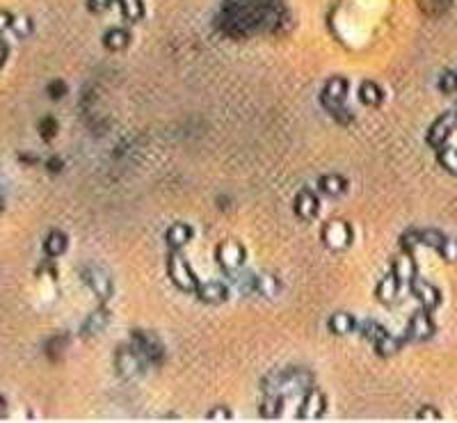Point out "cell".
Segmentation results:
<instances>
[{
  "instance_id": "obj_16",
  "label": "cell",
  "mask_w": 457,
  "mask_h": 423,
  "mask_svg": "<svg viewBox=\"0 0 457 423\" xmlns=\"http://www.w3.org/2000/svg\"><path fill=\"white\" fill-rule=\"evenodd\" d=\"M318 209H320L318 197L313 195L311 190H299L297 192V197H295V215H297L299 220H304V222L313 220L318 215Z\"/></svg>"
},
{
  "instance_id": "obj_7",
  "label": "cell",
  "mask_w": 457,
  "mask_h": 423,
  "mask_svg": "<svg viewBox=\"0 0 457 423\" xmlns=\"http://www.w3.org/2000/svg\"><path fill=\"white\" fill-rule=\"evenodd\" d=\"M455 128H457V110L444 112L430 126V131H427V145L434 147V149H441L448 142V138L453 135Z\"/></svg>"
},
{
  "instance_id": "obj_23",
  "label": "cell",
  "mask_w": 457,
  "mask_h": 423,
  "mask_svg": "<svg viewBox=\"0 0 457 423\" xmlns=\"http://www.w3.org/2000/svg\"><path fill=\"white\" fill-rule=\"evenodd\" d=\"M359 99L363 105H370V107H377L382 103V90L377 87L373 81H363L361 87H359Z\"/></svg>"
},
{
  "instance_id": "obj_14",
  "label": "cell",
  "mask_w": 457,
  "mask_h": 423,
  "mask_svg": "<svg viewBox=\"0 0 457 423\" xmlns=\"http://www.w3.org/2000/svg\"><path fill=\"white\" fill-rule=\"evenodd\" d=\"M391 272H394V277L403 284H412V279L416 277V261H414V254L403 249L396 259H394V265H391Z\"/></svg>"
},
{
  "instance_id": "obj_10",
  "label": "cell",
  "mask_w": 457,
  "mask_h": 423,
  "mask_svg": "<svg viewBox=\"0 0 457 423\" xmlns=\"http://www.w3.org/2000/svg\"><path fill=\"white\" fill-rule=\"evenodd\" d=\"M133 348L145 357L147 364H158L162 360V346L158 336L147 334V332H135L133 334Z\"/></svg>"
},
{
  "instance_id": "obj_41",
  "label": "cell",
  "mask_w": 457,
  "mask_h": 423,
  "mask_svg": "<svg viewBox=\"0 0 457 423\" xmlns=\"http://www.w3.org/2000/svg\"><path fill=\"white\" fill-rule=\"evenodd\" d=\"M51 92H53V96L57 99V96H62V94H64V92H67V87H64V85H62V83H55V85H53V87H51Z\"/></svg>"
},
{
  "instance_id": "obj_1",
  "label": "cell",
  "mask_w": 457,
  "mask_h": 423,
  "mask_svg": "<svg viewBox=\"0 0 457 423\" xmlns=\"http://www.w3.org/2000/svg\"><path fill=\"white\" fill-rule=\"evenodd\" d=\"M279 17L277 7H270L268 3L259 0H240L224 10V25L228 34H245L256 28H266L268 23H275Z\"/></svg>"
},
{
  "instance_id": "obj_32",
  "label": "cell",
  "mask_w": 457,
  "mask_h": 423,
  "mask_svg": "<svg viewBox=\"0 0 457 423\" xmlns=\"http://www.w3.org/2000/svg\"><path fill=\"white\" fill-rule=\"evenodd\" d=\"M359 329H361V334H363V339H368V341H375V339H380V336L387 332L380 322H375V320H366V322H361L359 325Z\"/></svg>"
},
{
  "instance_id": "obj_13",
  "label": "cell",
  "mask_w": 457,
  "mask_h": 423,
  "mask_svg": "<svg viewBox=\"0 0 457 423\" xmlns=\"http://www.w3.org/2000/svg\"><path fill=\"white\" fill-rule=\"evenodd\" d=\"M83 277L98 300H103L105 302V300L112 296V282H110L108 272H103L101 268H96V265H89V268L83 270Z\"/></svg>"
},
{
  "instance_id": "obj_26",
  "label": "cell",
  "mask_w": 457,
  "mask_h": 423,
  "mask_svg": "<svg viewBox=\"0 0 457 423\" xmlns=\"http://www.w3.org/2000/svg\"><path fill=\"white\" fill-rule=\"evenodd\" d=\"M44 249L48 256H60L67 252V236L62 231H51L46 236V243H44Z\"/></svg>"
},
{
  "instance_id": "obj_3",
  "label": "cell",
  "mask_w": 457,
  "mask_h": 423,
  "mask_svg": "<svg viewBox=\"0 0 457 423\" xmlns=\"http://www.w3.org/2000/svg\"><path fill=\"white\" fill-rule=\"evenodd\" d=\"M167 275L171 279V284H174L178 291H183V293H195L197 291L199 279H197L195 272H192L188 261H185L178 252L169 254V259H167Z\"/></svg>"
},
{
  "instance_id": "obj_20",
  "label": "cell",
  "mask_w": 457,
  "mask_h": 423,
  "mask_svg": "<svg viewBox=\"0 0 457 423\" xmlns=\"http://www.w3.org/2000/svg\"><path fill=\"white\" fill-rule=\"evenodd\" d=\"M354 327H357V320L352 313H348V311H337L330 318V332L334 336H346L350 332H354Z\"/></svg>"
},
{
  "instance_id": "obj_43",
  "label": "cell",
  "mask_w": 457,
  "mask_h": 423,
  "mask_svg": "<svg viewBox=\"0 0 457 423\" xmlns=\"http://www.w3.org/2000/svg\"><path fill=\"white\" fill-rule=\"evenodd\" d=\"M3 410H5V403H3V398H0V412H3Z\"/></svg>"
},
{
  "instance_id": "obj_22",
  "label": "cell",
  "mask_w": 457,
  "mask_h": 423,
  "mask_svg": "<svg viewBox=\"0 0 457 423\" xmlns=\"http://www.w3.org/2000/svg\"><path fill=\"white\" fill-rule=\"evenodd\" d=\"M128 41H131V34L126 30H121V28H110V30L103 34V44L105 48H110V51H121V48L128 46Z\"/></svg>"
},
{
  "instance_id": "obj_44",
  "label": "cell",
  "mask_w": 457,
  "mask_h": 423,
  "mask_svg": "<svg viewBox=\"0 0 457 423\" xmlns=\"http://www.w3.org/2000/svg\"><path fill=\"white\" fill-rule=\"evenodd\" d=\"M0 209H3V199H0Z\"/></svg>"
},
{
  "instance_id": "obj_35",
  "label": "cell",
  "mask_w": 457,
  "mask_h": 423,
  "mask_svg": "<svg viewBox=\"0 0 457 423\" xmlns=\"http://www.w3.org/2000/svg\"><path fill=\"white\" fill-rule=\"evenodd\" d=\"M421 421H441V414L434 410V407H421V412L416 414Z\"/></svg>"
},
{
  "instance_id": "obj_36",
  "label": "cell",
  "mask_w": 457,
  "mask_h": 423,
  "mask_svg": "<svg viewBox=\"0 0 457 423\" xmlns=\"http://www.w3.org/2000/svg\"><path fill=\"white\" fill-rule=\"evenodd\" d=\"M110 5H112V0H87L89 12H94V14H101L105 10H110Z\"/></svg>"
},
{
  "instance_id": "obj_38",
  "label": "cell",
  "mask_w": 457,
  "mask_h": 423,
  "mask_svg": "<svg viewBox=\"0 0 457 423\" xmlns=\"http://www.w3.org/2000/svg\"><path fill=\"white\" fill-rule=\"evenodd\" d=\"M14 30H17L19 34H25L28 30H30V21L28 19H19V21H12Z\"/></svg>"
},
{
  "instance_id": "obj_2",
  "label": "cell",
  "mask_w": 457,
  "mask_h": 423,
  "mask_svg": "<svg viewBox=\"0 0 457 423\" xmlns=\"http://www.w3.org/2000/svg\"><path fill=\"white\" fill-rule=\"evenodd\" d=\"M266 393H277V396H290V393H304L311 389V373L309 371H286L273 373L266 378Z\"/></svg>"
},
{
  "instance_id": "obj_27",
  "label": "cell",
  "mask_w": 457,
  "mask_h": 423,
  "mask_svg": "<svg viewBox=\"0 0 457 423\" xmlns=\"http://www.w3.org/2000/svg\"><path fill=\"white\" fill-rule=\"evenodd\" d=\"M108 311L105 309H96L92 316L87 318V322H85V332L87 334H101L105 327H108Z\"/></svg>"
},
{
  "instance_id": "obj_12",
  "label": "cell",
  "mask_w": 457,
  "mask_h": 423,
  "mask_svg": "<svg viewBox=\"0 0 457 423\" xmlns=\"http://www.w3.org/2000/svg\"><path fill=\"white\" fill-rule=\"evenodd\" d=\"M327 410V398L323 391L318 389H306L304 398H302V405H299V412L297 417L299 419H306V421H313V419H320Z\"/></svg>"
},
{
  "instance_id": "obj_25",
  "label": "cell",
  "mask_w": 457,
  "mask_h": 423,
  "mask_svg": "<svg viewBox=\"0 0 457 423\" xmlns=\"http://www.w3.org/2000/svg\"><path fill=\"white\" fill-rule=\"evenodd\" d=\"M117 3H119L121 14H124V19L131 21V23L145 17V3H142V0H117Z\"/></svg>"
},
{
  "instance_id": "obj_11",
  "label": "cell",
  "mask_w": 457,
  "mask_h": 423,
  "mask_svg": "<svg viewBox=\"0 0 457 423\" xmlns=\"http://www.w3.org/2000/svg\"><path fill=\"white\" fill-rule=\"evenodd\" d=\"M147 367H149V364L145 362V357H142L133 346L121 348L119 353H117V371H119V375L133 378V375H138V373L145 371Z\"/></svg>"
},
{
  "instance_id": "obj_5",
  "label": "cell",
  "mask_w": 457,
  "mask_h": 423,
  "mask_svg": "<svg viewBox=\"0 0 457 423\" xmlns=\"http://www.w3.org/2000/svg\"><path fill=\"white\" fill-rule=\"evenodd\" d=\"M323 243L334 252H341L352 243V227L346 220H330L323 229Z\"/></svg>"
},
{
  "instance_id": "obj_28",
  "label": "cell",
  "mask_w": 457,
  "mask_h": 423,
  "mask_svg": "<svg viewBox=\"0 0 457 423\" xmlns=\"http://www.w3.org/2000/svg\"><path fill=\"white\" fill-rule=\"evenodd\" d=\"M256 291L266 298H275L279 293V282H277L275 275H261L256 277Z\"/></svg>"
},
{
  "instance_id": "obj_18",
  "label": "cell",
  "mask_w": 457,
  "mask_h": 423,
  "mask_svg": "<svg viewBox=\"0 0 457 423\" xmlns=\"http://www.w3.org/2000/svg\"><path fill=\"white\" fill-rule=\"evenodd\" d=\"M190 238H192V229L185 225V222H174V225H171L165 231V243L171 249L188 245Z\"/></svg>"
},
{
  "instance_id": "obj_42",
  "label": "cell",
  "mask_w": 457,
  "mask_h": 423,
  "mask_svg": "<svg viewBox=\"0 0 457 423\" xmlns=\"http://www.w3.org/2000/svg\"><path fill=\"white\" fill-rule=\"evenodd\" d=\"M5 55H7V51H5V46L0 44V67H3V62H5Z\"/></svg>"
},
{
  "instance_id": "obj_39",
  "label": "cell",
  "mask_w": 457,
  "mask_h": 423,
  "mask_svg": "<svg viewBox=\"0 0 457 423\" xmlns=\"http://www.w3.org/2000/svg\"><path fill=\"white\" fill-rule=\"evenodd\" d=\"M12 21H14V19L10 17V14H7V12H0V32L7 30V28L12 25Z\"/></svg>"
},
{
  "instance_id": "obj_8",
  "label": "cell",
  "mask_w": 457,
  "mask_h": 423,
  "mask_svg": "<svg viewBox=\"0 0 457 423\" xmlns=\"http://www.w3.org/2000/svg\"><path fill=\"white\" fill-rule=\"evenodd\" d=\"M410 289H412V293H414V298H416L418 302H421V309H425V311L432 313V311L441 305V293H439V289H437L434 284L425 282V279L414 277L412 284H410Z\"/></svg>"
},
{
  "instance_id": "obj_21",
  "label": "cell",
  "mask_w": 457,
  "mask_h": 423,
  "mask_svg": "<svg viewBox=\"0 0 457 423\" xmlns=\"http://www.w3.org/2000/svg\"><path fill=\"white\" fill-rule=\"evenodd\" d=\"M346 188H348L346 178L339 176V174H325L323 178H320V190H323L325 195H330V197L343 195V192H346Z\"/></svg>"
},
{
  "instance_id": "obj_29",
  "label": "cell",
  "mask_w": 457,
  "mask_h": 423,
  "mask_svg": "<svg viewBox=\"0 0 457 423\" xmlns=\"http://www.w3.org/2000/svg\"><path fill=\"white\" fill-rule=\"evenodd\" d=\"M437 161H439V165H441V167H444L446 172H451V174L457 176V149L441 147L439 154H437Z\"/></svg>"
},
{
  "instance_id": "obj_9",
  "label": "cell",
  "mask_w": 457,
  "mask_h": 423,
  "mask_svg": "<svg viewBox=\"0 0 457 423\" xmlns=\"http://www.w3.org/2000/svg\"><path fill=\"white\" fill-rule=\"evenodd\" d=\"M437 327H434V320L430 316V311L418 309L416 313H412L410 325H407V339L410 341H427L432 339Z\"/></svg>"
},
{
  "instance_id": "obj_6",
  "label": "cell",
  "mask_w": 457,
  "mask_h": 423,
  "mask_svg": "<svg viewBox=\"0 0 457 423\" xmlns=\"http://www.w3.org/2000/svg\"><path fill=\"white\" fill-rule=\"evenodd\" d=\"M215 259L222 270L238 272L245 263V247L238 240H222L215 249Z\"/></svg>"
},
{
  "instance_id": "obj_17",
  "label": "cell",
  "mask_w": 457,
  "mask_h": 423,
  "mask_svg": "<svg viewBox=\"0 0 457 423\" xmlns=\"http://www.w3.org/2000/svg\"><path fill=\"white\" fill-rule=\"evenodd\" d=\"M398 293H400V282L394 277V272L384 275V277L380 279V284H377V289H375V296H377V300H380L382 305L396 302Z\"/></svg>"
},
{
  "instance_id": "obj_30",
  "label": "cell",
  "mask_w": 457,
  "mask_h": 423,
  "mask_svg": "<svg viewBox=\"0 0 457 423\" xmlns=\"http://www.w3.org/2000/svg\"><path fill=\"white\" fill-rule=\"evenodd\" d=\"M418 234H421V245L432 247V249H439L441 243H444V238H446V236L437 231V229H421Z\"/></svg>"
},
{
  "instance_id": "obj_4",
  "label": "cell",
  "mask_w": 457,
  "mask_h": 423,
  "mask_svg": "<svg viewBox=\"0 0 457 423\" xmlns=\"http://www.w3.org/2000/svg\"><path fill=\"white\" fill-rule=\"evenodd\" d=\"M346 94H348V81L346 78H330L327 81V85H325V90H323V105H325V110L330 112V114H334L337 119H341V117H350V112H346L343 110V103H346Z\"/></svg>"
},
{
  "instance_id": "obj_40",
  "label": "cell",
  "mask_w": 457,
  "mask_h": 423,
  "mask_svg": "<svg viewBox=\"0 0 457 423\" xmlns=\"http://www.w3.org/2000/svg\"><path fill=\"white\" fill-rule=\"evenodd\" d=\"M53 133H55V121L53 119L44 121V138H53Z\"/></svg>"
},
{
  "instance_id": "obj_31",
  "label": "cell",
  "mask_w": 457,
  "mask_h": 423,
  "mask_svg": "<svg viewBox=\"0 0 457 423\" xmlns=\"http://www.w3.org/2000/svg\"><path fill=\"white\" fill-rule=\"evenodd\" d=\"M437 252L441 254V259L446 263H457V238H444Z\"/></svg>"
},
{
  "instance_id": "obj_33",
  "label": "cell",
  "mask_w": 457,
  "mask_h": 423,
  "mask_svg": "<svg viewBox=\"0 0 457 423\" xmlns=\"http://www.w3.org/2000/svg\"><path fill=\"white\" fill-rule=\"evenodd\" d=\"M439 90L444 92V94H455L457 92V74L455 71H446V74L439 78Z\"/></svg>"
},
{
  "instance_id": "obj_34",
  "label": "cell",
  "mask_w": 457,
  "mask_h": 423,
  "mask_svg": "<svg viewBox=\"0 0 457 423\" xmlns=\"http://www.w3.org/2000/svg\"><path fill=\"white\" fill-rule=\"evenodd\" d=\"M416 245H421V234L416 231V229H410V231H405L403 236H400V247L407 249V252H412Z\"/></svg>"
},
{
  "instance_id": "obj_19",
  "label": "cell",
  "mask_w": 457,
  "mask_h": 423,
  "mask_svg": "<svg viewBox=\"0 0 457 423\" xmlns=\"http://www.w3.org/2000/svg\"><path fill=\"white\" fill-rule=\"evenodd\" d=\"M403 343H405V339H400V336H394V334L384 332L380 339L373 341V346H375V353L380 355V357H394V355L400 353Z\"/></svg>"
},
{
  "instance_id": "obj_15",
  "label": "cell",
  "mask_w": 457,
  "mask_h": 423,
  "mask_svg": "<svg viewBox=\"0 0 457 423\" xmlns=\"http://www.w3.org/2000/svg\"><path fill=\"white\" fill-rule=\"evenodd\" d=\"M195 293L204 305H222L228 296V289L222 282H204L197 286Z\"/></svg>"
},
{
  "instance_id": "obj_37",
  "label": "cell",
  "mask_w": 457,
  "mask_h": 423,
  "mask_svg": "<svg viewBox=\"0 0 457 423\" xmlns=\"http://www.w3.org/2000/svg\"><path fill=\"white\" fill-rule=\"evenodd\" d=\"M206 419L209 421H228L231 419V412H228L226 407H215V410H213Z\"/></svg>"
},
{
  "instance_id": "obj_24",
  "label": "cell",
  "mask_w": 457,
  "mask_h": 423,
  "mask_svg": "<svg viewBox=\"0 0 457 423\" xmlns=\"http://www.w3.org/2000/svg\"><path fill=\"white\" fill-rule=\"evenodd\" d=\"M284 407V396H277V393H266V400L261 403V417L263 419H277L281 414Z\"/></svg>"
}]
</instances>
